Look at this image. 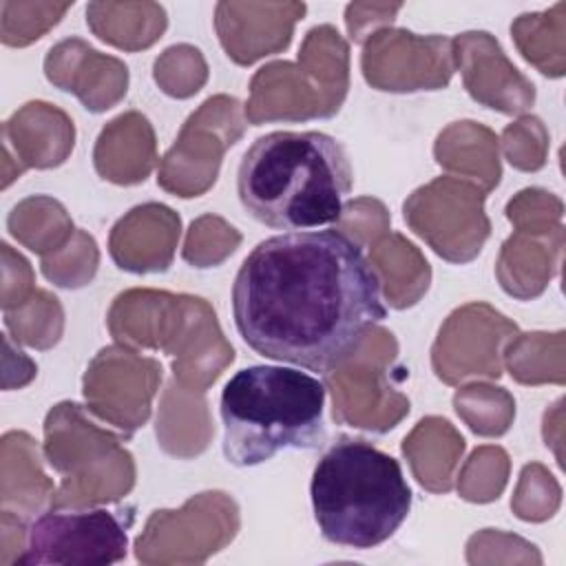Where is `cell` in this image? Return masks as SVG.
<instances>
[{
    "label": "cell",
    "instance_id": "6da1fadb",
    "mask_svg": "<svg viewBox=\"0 0 566 566\" xmlns=\"http://www.w3.org/2000/svg\"><path fill=\"white\" fill-rule=\"evenodd\" d=\"M230 298L234 327L252 352L310 371L343 363L387 314L376 268L336 228L259 241Z\"/></svg>",
    "mask_w": 566,
    "mask_h": 566
},
{
    "label": "cell",
    "instance_id": "7a4b0ae2",
    "mask_svg": "<svg viewBox=\"0 0 566 566\" xmlns=\"http://www.w3.org/2000/svg\"><path fill=\"white\" fill-rule=\"evenodd\" d=\"M352 184L345 146L321 130L265 133L248 146L237 168L243 210L281 232L336 223Z\"/></svg>",
    "mask_w": 566,
    "mask_h": 566
},
{
    "label": "cell",
    "instance_id": "3957f363",
    "mask_svg": "<svg viewBox=\"0 0 566 566\" xmlns=\"http://www.w3.org/2000/svg\"><path fill=\"white\" fill-rule=\"evenodd\" d=\"M325 385L301 369L250 365L239 369L219 398L223 455L248 469L285 449H318L325 431Z\"/></svg>",
    "mask_w": 566,
    "mask_h": 566
},
{
    "label": "cell",
    "instance_id": "277c9868",
    "mask_svg": "<svg viewBox=\"0 0 566 566\" xmlns=\"http://www.w3.org/2000/svg\"><path fill=\"white\" fill-rule=\"evenodd\" d=\"M314 520L336 546L369 551L387 542L411 511L400 462L367 440L340 436L314 467Z\"/></svg>",
    "mask_w": 566,
    "mask_h": 566
},
{
    "label": "cell",
    "instance_id": "5b68a950",
    "mask_svg": "<svg viewBox=\"0 0 566 566\" xmlns=\"http://www.w3.org/2000/svg\"><path fill=\"white\" fill-rule=\"evenodd\" d=\"M126 548L122 513L106 509L51 511L31 522L27 553L15 564H115L126 557Z\"/></svg>",
    "mask_w": 566,
    "mask_h": 566
}]
</instances>
